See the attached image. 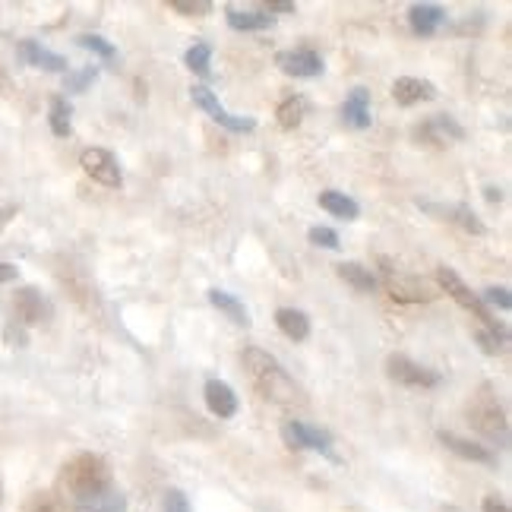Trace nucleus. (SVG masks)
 I'll list each match as a JSON object with an SVG mask.
<instances>
[{"label": "nucleus", "mask_w": 512, "mask_h": 512, "mask_svg": "<svg viewBox=\"0 0 512 512\" xmlns=\"http://www.w3.org/2000/svg\"><path fill=\"white\" fill-rule=\"evenodd\" d=\"M307 238H310V244L326 247V250H336V247H339V234L332 231V228H320V225H317V228H310Z\"/></svg>", "instance_id": "nucleus-31"}, {"label": "nucleus", "mask_w": 512, "mask_h": 512, "mask_svg": "<svg viewBox=\"0 0 512 512\" xmlns=\"http://www.w3.org/2000/svg\"><path fill=\"white\" fill-rule=\"evenodd\" d=\"M209 57H212V48H209L206 42H200V45H193V48L184 54V64H187L193 73L209 76Z\"/></svg>", "instance_id": "nucleus-28"}, {"label": "nucleus", "mask_w": 512, "mask_h": 512, "mask_svg": "<svg viewBox=\"0 0 512 512\" xmlns=\"http://www.w3.org/2000/svg\"><path fill=\"white\" fill-rule=\"evenodd\" d=\"M307 98L304 95H288L285 102L279 105V127L282 130H294V127H301V121L307 117Z\"/></svg>", "instance_id": "nucleus-22"}, {"label": "nucleus", "mask_w": 512, "mask_h": 512, "mask_svg": "<svg viewBox=\"0 0 512 512\" xmlns=\"http://www.w3.org/2000/svg\"><path fill=\"white\" fill-rule=\"evenodd\" d=\"M282 437L291 449H317L323 452V456L329 459H336V452H332V440H329V433L317 430V427H310L304 421H288L282 427Z\"/></svg>", "instance_id": "nucleus-9"}, {"label": "nucleus", "mask_w": 512, "mask_h": 512, "mask_svg": "<svg viewBox=\"0 0 512 512\" xmlns=\"http://www.w3.org/2000/svg\"><path fill=\"white\" fill-rule=\"evenodd\" d=\"M23 512H73L70 503L57 490H38L23 503Z\"/></svg>", "instance_id": "nucleus-23"}, {"label": "nucleus", "mask_w": 512, "mask_h": 512, "mask_svg": "<svg viewBox=\"0 0 512 512\" xmlns=\"http://www.w3.org/2000/svg\"><path fill=\"white\" fill-rule=\"evenodd\" d=\"M80 165H83V171L92 177V181H98V184H105V187H121L124 184L121 165H117V159L108 149H86L80 155Z\"/></svg>", "instance_id": "nucleus-8"}, {"label": "nucleus", "mask_w": 512, "mask_h": 512, "mask_svg": "<svg viewBox=\"0 0 512 512\" xmlns=\"http://www.w3.org/2000/svg\"><path fill=\"white\" fill-rule=\"evenodd\" d=\"M73 512H127V497L117 487H111L105 494H98L95 500L76 506Z\"/></svg>", "instance_id": "nucleus-24"}, {"label": "nucleus", "mask_w": 512, "mask_h": 512, "mask_svg": "<svg viewBox=\"0 0 512 512\" xmlns=\"http://www.w3.org/2000/svg\"><path fill=\"white\" fill-rule=\"evenodd\" d=\"M471 418H475V427H481L490 440L506 443V415H503V408L497 405V399L490 396L487 386L481 389L475 408H471Z\"/></svg>", "instance_id": "nucleus-7"}, {"label": "nucleus", "mask_w": 512, "mask_h": 512, "mask_svg": "<svg viewBox=\"0 0 512 512\" xmlns=\"http://www.w3.org/2000/svg\"><path fill=\"white\" fill-rule=\"evenodd\" d=\"M177 13H187V16H206V13H212V4H209V0H193V4H190V0H174V4H171Z\"/></svg>", "instance_id": "nucleus-32"}, {"label": "nucleus", "mask_w": 512, "mask_h": 512, "mask_svg": "<svg viewBox=\"0 0 512 512\" xmlns=\"http://www.w3.org/2000/svg\"><path fill=\"white\" fill-rule=\"evenodd\" d=\"M380 266H383V282H386L389 294L396 301L418 304V301H433V298H437V294H433L424 282H418V279H411V275L399 272L389 260H380Z\"/></svg>", "instance_id": "nucleus-4"}, {"label": "nucleus", "mask_w": 512, "mask_h": 512, "mask_svg": "<svg viewBox=\"0 0 512 512\" xmlns=\"http://www.w3.org/2000/svg\"><path fill=\"white\" fill-rule=\"evenodd\" d=\"M484 512H509V506L503 500H497V497H487L484 500Z\"/></svg>", "instance_id": "nucleus-37"}, {"label": "nucleus", "mask_w": 512, "mask_h": 512, "mask_svg": "<svg viewBox=\"0 0 512 512\" xmlns=\"http://www.w3.org/2000/svg\"><path fill=\"white\" fill-rule=\"evenodd\" d=\"M51 130H54V136H70V105H67V98H51Z\"/></svg>", "instance_id": "nucleus-27"}, {"label": "nucleus", "mask_w": 512, "mask_h": 512, "mask_svg": "<svg viewBox=\"0 0 512 512\" xmlns=\"http://www.w3.org/2000/svg\"><path fill=\"white\" fill-rule=\"evenodd\" d=\"M386 373H389L392 380L405 383V386H421V389H433V386L443 383V377H440L437 370L408 361L405 354H392V358L386 361Z\"/></svg>", "instance_id": "nucleus-5"}, {"label": "nucleus", "mask_w": 512, "mask_h": 512, "mask_svg": "<svg viewBox=\"0 0 512 512\" xmlns=\"http://www.w3.org/2000/svg\"><path fill=\"white\" fill-rule=\"evenodd\" d=\"M339 275L354 291H373V288H377V275H373L370 269H364L361 263H342Z\"/></svg>", "instance_id": "nucleus-26"}, {"label": "nucleus", "mask_w": 512, "mask_h": 512, "mask_svg": "<svg viewBox=\"0 0 512 512\" xmlns=\"http://www.w3.org/2000/svg\"><path fill=\"white\" fill-rule=\"evenodd\" d=\"M443 19H446V10L437 4H411V10H408L411 29H415V35H424V38L437 32L443 26Z\"/></svg>", "instance_id": "nucleus-13"}, {"label": "nucleus", "mask_w": 512, "mask_h": 512, "mask_svg": "<svg viewBox=\"0 0 512 512\" xmlns=\"http://www.w3.org/2000/svg\"><path fill=\"white\" fill-rule=\"evenodd\" d=\"M427 130H437V133H446V136H452V140H462L465 136V130L452 121V117H446V114H440V117H433V121L427 124Z\"/></svg>", "instance_id": "nucleus-30"}, {"label": "nucleus", "mask_w": 512, "mask_h": 512, "mask_svg": "<svg viewBox=\"0 0 512 512\" xmlns=\"http://www.w3.org/2000/svg\"><path fill=\"white\" fill-rule=\"evenodd\" d=\"M190 98L212 117L215 124H222V127L231 130V133H250V130L256 127L253 117H234V114H228V111L219 105V98H215L206 86H193V89H190Z\"/></svg>", "instance_id": "nucleus-6"}, {"label": "nucleus", "mask_w": 512, "mask_h": 512, "mask_svg": "<svg viewBox=\"0 0 512 512\" xmlns=\"http://www.w3.org/2000/svg\"><path fill=\"white\" fill-rule=\"evenodd\" d=\"M392 98H396L402 108H411L421 102H433V98H437V86L427 80H415V76H399V80L392 83Z\"/></svg>", "instance_id": "nucleus-11"}, {"label": "nucleus", "mask_w": 512, "mask_h": 512, "mask_svg": "<svg viewBox=\"0 0 512 512\" xmlns=\"http://www.w3.org/2000/svg\"><path fill=\"white\" fill-rule=\"evenodd\" d=\"M487 304H497L500 310H509V307H512L509 291H506V288H487V291H484V307H487Z\"/></svg>", "instance_id": "nucleus-33"}, {"label": "nucleus", "mask_w": 512, "mask_h": 512, "mask_svg": "<svg viewBox=\"0 0 512 512\" xmlns=\"http://www.w3.org/2000/svg\"><path fill=\"white\" fill-rule=\"evenodd\" d=\"M23 57L32 64V67H42V70H51V73H61V70H67V61L61 54H51L48 48H42L38 42H23Z\"/></svg>", "instance_id": "nucleus-20"}, {"label": "nucleus", "mask_w": 512, "mask_h": 512, "mask_svg": "<svg viewBox=\"0 0 512 512\" xmlns=\"http://www.w3.org/2000/svg\"><path fill=\"white\" fill-rule=\"evenodd\" d=\"M244 364L250 370L253 386L263 392V396L275 405H294L301 402V389L294 386V380L285 373V367L272 358L263 348H247L244 351Z\"/></svg>", "instance_id": "nucleus-2"}, {"label": "nucleus", "mask_w": 512, "mask_h": 512, "mask_svg": "<svg viewBox=\"0 0 512 512\" xmlns=\"http://www.w3.org/2000/svg\"><path fill=\"white\" fill-rule=\"evenodd\" d=\"M165 512H190V503L181 490H168L165 494Z\"/></svg>", "instance_id": "nucleus-34"}, {"label": "nucleus", "mask_w": 512, "mask_h": 512, "mask_svg": "<svg viewBox=\"0 0 512 512\" xmlns=\"http://www.w3.org/2000/svg\"><path fill=\"white\" fill-rule=\"evenodd\" d=\"M275 64H279L282 73L294 76V80H313V76L323 73V57L310 48H298V51H282L275 57Z\"/></svg>", "instance_id": "nucleus-10"}, {"label": "nucleus", "mask_w": 512, "mask_h": 512, "mask_svg": "<svg viewBox=\"0 0 512 512\" xmlns=\"http://www.w3.org/2000/svg\"><path fill=\"white\" fill-rule=\"evenodd\" d=\"M342 117H345V124L351 127H358V130H367L370 127V92L367 89H351V95L345 98V105H342Z\"/></svg>", "instance_id": "nucleus-14"}, {"label": "nucleus", "mask_w": 512, "mask_h": 512, "mask_svg": "<svg viewBox=\"0 0 512 512\" xmlns=\"http://www.w3.org/2000/svg\"><path fill=\"white\" fill-rule=\"evenodd\" d=\"M111 487H114L111 468L102 456H95V452H80V456H73L61 468V478H57V494L70 503V509L95 500L98 494H105Z\"/></svg>", "instance_id": "nucleus-1"}, {"label": "nucleus", "mask_w": 512, "mask_h": 512, "mask_svg": "<svg viewBox=\"0 0 512 512\" xmlns=\"http://www.w3.org/2000/svg\"><path fill=\"white\" fill-rule=\"evenodd\" d=\"M209 304H212V307H219V310L225 313V317H228L234 326H244V329L250 326V317H247L244 304H241L238 298H231L228 291H219V288L209 291Z\"/></svg>", "instance_id": "nucleus-21"}, {"label": "nucleus", "mask_w": 512, "mask_h": 512, "mask_svg": "<svg viewBox=\"0 0 512 512\" xmlns=\"http://www.w3.org/2000/svg\"><path fill=\"white\" fill-rule=\"evenodd\" d=\"M421 209H427V212H433V215H446V219H452L456 225H462L465 231H471V234H484L487 228L478 222V215L471 212L468 206H433V203H421Z\"/></svg>", "instance_id": "nucleus-17"}, {"label": "nucleus", "mask_w": 512, "mask_h": 512, "mask_svg": "<svg viewBox=\"0 0 512 512\" xmlns=\"http://www.w3.org/2000/svg\"><path fill=\"white\" fill-rule=\"evenodd\" d=\"M76 42H80L83 48H89V51H95L98 57H105V61H111V57H114V45H108L102 35H80Z\"/></svg>", "instance_id": "nucleus-29"}, {"label": "nucleus", "mask_w": 512, "mask_h": 512, "mask_svg": "<svg viewBox=\"0 0 512 512\" xmlns=\"http://www.w3.org/2000/svg\"><path fill=\"white\" fill-rule=\"evenodd\" d=\"M0 497H4V487H0Z\"/></svg>", "instance_id": "nucleus-40"}, {"label": "nucleus", "mask_w": 512, "mask_h": 512, "mask_svg": "<svg viewBox=\"0 0 512 512\" xmlns=\"http://www.w3.org/2000/svg\"><path fill=\"white\" fill-rule=\"evenodd\" d=\"M13 279H16V266L0 263V285H7V282H13Z\"/></svg>", "instance_id": "nucleus-38"}, {"label": "nucleus", "mask_w": 512, "mask_h": 512, "mask_svg": "<svg viewBox=\"0 0 512 512\" xmlns=\"http://www.w3.org/2000/svg\"><path fill=\"white\" fill-rule=\"evenodd\" d=\"M275 19L266 16L263 10H228V26L238 29V32H263V29H272Z\"/></svg>", "instance_id": "nucleus-18"}, {"label": "nucleus", "mask_w": 512, "mask_h": 512, "mask_svg": "<svg viewBox=\"0 0 512 512\" xmlns=\"http://www.w3.org/2000/svg\"><path fill=\"white\" fill-rule=\"evenodd\" d=\"M320 206L329 212V215H336V219H358V212H361V206L351 200V196H345V193H339V190H323L320 193Z\"/></svg>", "instance_id": "nucleus-19"}, {"label": "nucleus", "mask_w": 512, "mask_h": 512, "mask_svg": "<svg viewBox=\"0 0 512 512\" xmlns=\"http://www.w3.org/2000/svg\"><path fill=\"white\" fill-rule=\"evenodd\" d=\"M206 405L215 418H234L238 415V396L234 389L222 380H209L206 383Z\"/></svg>", "instance_id": "nucleus-12"}, {"label": "nucleus", "mask_w": 512, "mask_h": 512, "mask_svg": "<svg viewBox=\"0 0 512 512\" xmlns=\"http://www.w3.org/2000/svg\"><path fill=\"white\" fill-rule=\"evenodd\" d=\"M487 200H490V203H497V200H500V190H494V187H487Z\"/></svg>", "instance_id": "nucleus-39"}, {"label": "nucleus", "mask_w": 512, "mask_h": 512, "mask_svg": "<svg viewBox=\"0 0 512 512\" xmlns=\"http://www.w3.org/2000/svg\"><path fill=\"white\" fill-rule=\"evenodd\" d=\"M263 13H294V4H285V0H269V4H263Z\"/></svg>", "instance_id": "nucleus-36"}, {"label": "nucleus", "mask_w": 512, "mask_h": 512, "mask_svg": "<svg viewBox=\"0 0 512 512\" xmlns=\"http://www.w3.org/2000/svg\"><path fill=\"white\" fill-rule=\"evenodd\" d=\"M275 323H279V329L285 332L291 342H304L310 336V320L304 317L301 310H294V307L275 310Z\"/></svg>", "instance_id": "nucleus-16"}, {"label": "nucleus", "mask_w": 512, "mask_h": 512, "mask_svg": "<svg viewBox=\"0 0 512 512\" xmlns=\"http://www.w3.org/2000/svg\"><path fill=\"white\" fill-rule=\"evenodd\" d=\"M89 80H95V70H83L80 76H70V80H67V89H83Z\"/></svg>", "instance_id": "nucleus-35"}, {"label": "nucleus", "mask_w": 512, "mask_h": 512, "mask_svg": "<svg viewBox=\"0 0 512 512\" xmlns=\"http://www.w3.org/2000/svg\"><path fill=\"white\" fill-rule=\"evenodd\" d=\"M440 443H443L446 449L456 452V456L468 459V462H478V465H494V462H497V459H494V452H490V449H484V446H478V443H471V440H462V437H456V433L440 430Z\"/></svg>", "instance_id": "nucleus-15"}, {"label": "nucleus", "mask_w": 512, "mask_h": 512, "mask_svg": "<svg viewBox=\"0 0 512 512\" xmlns=\"http://www.w3.org/2000/svg\"><path fill=\"white\" fill-rule=\"evenodd\" d=\"M437 282H440V288L449 294L452 301L456 304H462L468 313H475V317L490 329V339H497V342H506V329L494 320V313H490L487 307H484V301L478 298L475 291H471L462 279H459V272L456 269H449V266H440L437 269Z\"/></svg>", "instance_id": "nucleus-3"}, {"label": "nucleus", "mask_w": 512, "mask_h": 512, "mask_svg": "<svg viewBox=\"0 0 512 512\" xmlns=\"http://www.w3.org/2000/svg\"><path fill=\"white\" fill-rule=\"evenodd\" d=\"M16 313L26 323H38V320H42V313H45L42 294H38L35 288H23V291L16 294Z\"/></svg>", "instance_id": "nucleus-25"}]
</instances>
